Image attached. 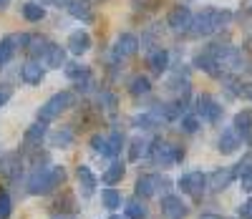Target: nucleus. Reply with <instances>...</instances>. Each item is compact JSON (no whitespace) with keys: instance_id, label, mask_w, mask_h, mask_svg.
Wrapping results in <instances>:
<instances>
[{"instance_id":"1","label":"nucleus","mask_w":252,"mask_h":219,"mask_svg":"<svg viewBox=\"0 0 252 219\" xmlns=\"http://www.w3.org/2000/svg\"><path fill=\"white\" fill-rule=\"evenodd\" d=\"M63 182H66V166L61 164H48V166H35L33 174L28 177V194L43 196L56 191Z\"/></svg>"},{"instance_id":"2","label":"nucleus","mask_w":252,"mask_h":219,"mask_svg":"<svg viewBox=\"0 0 252 219\" xmlns=\"http://www.w3.org/2000/svg\"><path fill=\"white\" fill-rule=\"evenodd\" d=\"M232 23V13L229 10H220V8H204L202 13H197L192 18V26H189V35L192 38H207L215 35L217 31H222L224 26Z\"/></svg>"},{"instance_id":"3","label":"nucleus","mask_w":252,"mask_h":219,"mask_svg":"<svg viewBox=\"0 0 252 219\" xmlns=\"http://www.w3.org/2000/svg\"><path fill=\"white\" fill-rule=\"evenodd\" d=\"M184 146H179V144H172V141H161V139H154L152 144H149V159L157 164V166H161V169H169V166H174V164H182L184 161Z\"/></svg>"},{"instance_id":"4","label":"nucleus","mask_w":252,"mask_h":219,"mask_svg":"<svg viewBox=\"0 0 252 219\" xmlns=\"http://www.w3.org/2000/svg\"><path fill=\"white\" fill-rule=\"evenodd\" d=\"M71 106H76V94H73V91H58V94H53L43 106L38 108V121L51 124V121H56L63 111H68Z\"/></svg>"},{"instance_id":"5","label":"nucleus","mask_w":252,"mask_h":219,"mask_svg":"<svg viewBox=\"0 0 252 219\" xmlns=\"http://www.w3.org/2000/svg\"><path fill=\"white\" fill-rule=\"evenodd\" d=\"M63 71H66L68 81L76 83L78 94H91L94 91L96 81H94V73H91L89 65H83V63H66V65H63Z\"/></svg>"},{"instance_id":"6","label":"nucleus","mask_w":252,"mask_h":219,"mask_svg":"<svg viewBox=\"0 0 252 219\" xmlns=\"http://www.w3.org/2000/svg\"><path fill=\"white\" fill-rule=\"evenodd\" d=\"M177 184H179L182 194H187V196H192L194 202H199L204 196V191H207V187H209V179L202 171H187L184 177H179Z\"/></svg>"},{"instance_id":"7","label":"nucleus","mask_w":252,"mask_h":219,"mask_svg":"<svg viewBox=\"0 0 252 219\" xmlns=\"http://www.w3.org/2000/svg\"><path fill=\"white\" fill-rule=\"evenodd\" d=\"M169 187H172L169 179L159 177V174H141V177L136 179V184H134V191H136V196H141V199H149V196H154L159 191H166Z\"/></svg>"},{"instance_id":"8","label":"nucleus","mask_w":252,"mask_h":219,"mask_svg":"<svg viewBox=\"0 0 252 219\" xmlns=\"http://www.w3.org/2000/svg\"><path fill=\"white\" fill-rule=\"evenodd\" d=\"M194 114L202 119V121H207V124H220L222 121V116H224V108L209 96V94H202V96H197V101H194Z\"/></svg>"},{"instance_id":"9","label":"nucleus","mask_w":252,"mask_h":219,"mask_svg":"<svg viewBox=\"0 0 252 219\" xmlns=\"http://www.w3.org/2000/svg\"><path fill=\"white\" fill-rule=\"evenodd\" d=\"M194 68L204 71L207 76H212V78H220V81L227 76V68L217 61V56H212L207 48H204V51H199V53L194 56Z\"/></svg>"},{"instance_id":"10","label":"nucleus","mask_w":252,"mask_h":219,"mask_svg":"<svg viewBox=\"0 0 252 219\" xmlns=\"http://www.w3.org/2000/svg\"><path fill=\"white\" fill-rule=\"evenodd\" d=\"M139 46L141 43H139V38L134 33H121L116 38V43H114V48H111V56H114V61H126V58L136 56Z\"/></svg>"},{"instance_id":"11","label":"nucleus","mask_w":252,"mask_h":219,"mask_svg":"<svg viewBox=\"0 0 252 219\" xmlns=\"http://www.w3.org/2000/svg\"><path fill=\"white\" fill-rule=\"evenodd\" d=\"M192 10L189 5H174L166 15V26H169L174 33H189V26H192Z\"/></svg>"},{"instance_id":"12","label":"nucleus","mask_w":252,"mask_h":219,"mask_svg":"<svg viewBox=\"0 0 252 219\" xmlns=\"http://www.w3.org/2000/svg\"><path fill=\"white\" fill-rule=\"evenodd\" d=\"M161 214H164L166 219H187L189 207L184 204L182 196H177V194H164V196H161Z\"/></svg>"},{"instance_id":"13","label":"nucleus","mask_w":252,"mask_h":219,"mask_svg":"<svg viewBox=\"0 0 252 219\" xmlns=\"http://www.w3.org/2000/svg\"><path fill=\"white\" fill-rule=\"evenodd\" d=\"M28 38H31V35H26V33H20V35L15 33V35H5L3 40H0V65H5V63L15 56L18 48H26Z\"/></svg>"},{"instance_id":"14","label":"nucleus","mask_w":252,"mask_h":219,"mask_svg":"<svg viewBox=\"0 0 252 219\" xmlns=\"http://www.w3.org/2000/svg\"><path fill=\"white\" fill-rule=\"evenodd\" d=\"M76 177H78V189H81V196H83V199L94 196V191H96V187H98L96 174H94L86 164H81V166L76 169Z\"/></svg>"},{"instance_id":"15","label":"nucleus","mask_w":252,"mask_h":219,"mask_svg":"<svg viewBox=\"0 0 252 219\" xmlns=\"http://www.w3.org/2000/svg\"><path fill=\"white\" fill-rule=\"evenodd\" d=\"M242 146V134L232 126V128H224L220 134V141H217V149L220 154H235V151Z\"/></svg>"},{"instance_id":"16","label":"nucleus","mask_w":252,"mask_h":219,"mask_svg":"<svg viewBox=\"0 0 252 219\" xmlns=\"http://www.w3.org/2000/svg\"><path fill=\"white\" fill-rule=\"evenodd\" d=\"M43 78H46V71L38 61L31 58L28 63H23V68H20V81H23L26 86H40Z\"/></svg>"},{"instance_id":"17","label":"nucleus","mask_w":252,"mask_h":219,"mask_svg":"<svg viewBox=\"0 0 252 219\" xmlns=\"http://www.w3.org/2000/svg\"><path fill=\"white\" fill-rule=\"evenodd\" d=\"M68 53H73V56H83L86 51H91V35H89V31H73L71 35H68Z\"/></svg>"},{"instance_id":"18","label":"nucleus","mask_w":252,"mask_h":219,"mask_svg":"<svg viewBox=\"0 0 252 219\" xmlns=\"http://www.w3.org/2000/svg\"><path fill=\"white\" fill-rule=\"evenodd\" d=\"M207 179H209V189L212 191H224L229 184L237 179V174H235V169H217V171L209 174Z\"/></svg>"},{"instance_id":"19","label":"nucleus","mask_w":252,"mask_h":219,"mask_svg":"<svg viewBox=\"0 0 252 219\" xmlns=\"http://www.w3.org/2000/svg\"><path fill=\"white\" fill-rule=\"evenodd\" d=\"M146 65L152 68V73L161 76L166 68H169V51H164L161 46L154 48V51H149V56H146Z\"/></svg>"},{"instance_id":"20","label":"nucleus","mask_w":252,"mask_h":219,"mask_svg":"<svg viewBox=\"0 0 252 219\" xmlns=\"http://www.w3.org/2000/svg\"><path fill=\"white\" fill-rule=\"evenodd\" d=\"M66 10H68L71 18L81 20V23H91L94 20V5L89 3V0H71Z\"/></svg>"},{"instance_id":"21","label":"nucleus","mask_w":252,"mask_h":219,"mask_svg":"<svg viewBox=\"0 0 252 219\" xmlns=\"http://www.w3.org/2000/svg\"><path fill=\"white\" fill-rule=\"evenodd\" d=\"M20 171H23V166H20V156H18V154L0 156V174H3L5 179L15 182V179L20 177Z\"/></svg>"},{"instance_id":"22","label":"nucleus","mask_w":252,"mask_h":219,"mask_svg":"<svg viewBox=\"0 0 252 219\" xmlns=\"http://www.w3.org/2000/svg\"><path fill=\"white\" fill-rule=\"evenodd\" d=\"M43 139H46V124L35 121V124L28 126L26 136H23V144H26V149H38L40 144H43Z\"/></svg>"},{"instance_id":"23","label":"nucleus","mask_w":252,"mask_h":219,"mask_svg":"<svg viewBox=\"0 0 252 219\" xmlns=\"http://www.w3.org/2000/svg\"><path fill=\"white\" fill-rule=\"evenodd\" d=\"M66 53H68V48L58 46V43H51L43 61H46L48 68H63V65H66Z\"/></svg>"},{"instance_id":"24","label":"nucleus","mask_w":252,"mask_h":219,"mask_svg":"<svg viewBox=\"0 0 252 219\" xmlns=\"http://www.w3.org/2000/svg\"><path fill=\"white\" fill-rule=\"evenodd\" d=\"M48 46H51V40L46 38V35H31L28 38V43H26V53L35 61V58H43L46 56V51H48Z\"/></svg>"},{"instance_id":"25","label":"nucleus","mask_w":252,"mask_h":219,"mask_svg":"<svg viewBox=\"0 0 252 219\" xmlns=\"http://www.w3.org/2000/svg\"><path fill=\"white\" fill-rule=\"evenodd\" d=\"M124 214H126V219H146L149 217V207L144 204L141 196H134V199L124 204Z\"/></svg>"},{"instance_id":"26","label":"nucleus","mask_w":252,"mask_h":219,"mask_svg":"<svg viewBox=\"0 0 252 219\" xmlns=\"http://www.w3.org/2000/svg\"><path fill=\"white\" fill-rule=\"evenodd\" d=\"M48 144L56 146V149H71L73 146V131L68 126L56 128L53 134H48Z\"/></svg>"},{"instance_id":"27","label":"nucleus","mask_w":252,"mask_h":219,"mask_svg":"<svg viewBox=\"0 0 252 219\" xmlns=\"http://www.w3.org/2000/svg\"><path fill=\"white\" fill-rule=\"evenodd\" d=\"M20 13H23V18L28 23H40V20L46 18V8L40 3H35V0H28V3L20 5Z\"/></svg>"},{"instance_id":"28","label":"nucleus","mask_w":252,"mask_h":219,"mask_svg":"<svg viewBox=\"0 0 252 219\" xmlns=\"http://www.w3.org/2000/svg\"><path fill=\"white\" fill-rule=\"evenodd\" d=\"M166 91H172V94L177 96V101H187L189 91H192V83H189V78L174 76L169 83H166Z\"/></svg>"},{"instance_id":"29","label":"nucleus","mask_w":252,"mask_h":219,"mask_svg":"<svg viewBox=\"0 0 252 219\" xmlns=\"http://www.w3.org/2000/svg\"><path fill=\"white\" fill-rule=\"evenodd\" d=\"M124 174H126V166H124L121 161H111V164H109V169L103 171L101 182L106 184V187H114V184H119V182L124 179Z\"/></svg>"},{"instance_id":"30","label":"nucleus","mask_w":252,"mask_h":219,"mask_svg":"<svg viewBox=\"0 0 252 219\" xmlns=\"http://www.w3.org/2000/svg\"><path fill=\"white\" fill-rule=\"evenodd\" d=\"M129 94H131L134 98H139V96H149V94H152V81L146 78V76H134L131 83H129Z\"/></svg>"},{"instance_id":"31","label":"nucleus","mask_w":252,"mask_h":219,"mask_svg":"<svg viewBox=\"0 0 252 219\" xmlns=\"http://www.w3.org/2000/svg\"><path fill=\"white\" fill-rule=\"evenodd\" d=\"M149 144H152V141H146V139H141V136H139V139H134V141H131V146H129V161H131V164H136L141 156L149 154Z\"/></svg>"},{"instance_id":"32","label":"nucleus","mask_w":252,"mask_h":219,"mask_svg":"<svg viewBox=\"0 0 252 219\" xmlns=\"http://www.w3.org/2000/svg\"><path fill=\"white\" fill-rule=\"evenodd\" d=\"M232 126L242 134V139H245V136H250V131H252V111H250V108H245V111H240V114L235 116Z\"/></svg>"},{"instance_id":"33","label":"nucleus","mask_w":252,"mask_h":219,"mask_svg":"<svg viewBox=\"0 0 252 219\" xmlns=\"http://www.w3.org/2000/svg\"><path fill=\"white\" fill-rule=\"evenodd\" d=\"M101 202H103V207H106L109 212H114V209H119L121 207V191H116L114 187H109V189H103L101 191Z\"/></svg>"},{"instance_id":"34","label":"nucleus","mask_w":252,"mask_h":219,"mask_svg":"<svg viewBox=\"0 0 252 219\" xmlns=\"http://www.w3.org/2000/svg\"><path fill=\"white\" fill-rule=\"evenodd\" d=\"M121 149H124V134L119 128H114L111 134H109V151H106V156L109 159H116L121 154Z\"/></svg>"},{"instance_id":"35","label":"nucleus","mask_w":252,"mask_h":219,"mask_svg":"<svg viewBox=\"0 0 252 219\" xmlns=\"http://www.w3.org/2000/svg\"><path fill=\"white\" fill-rule=\"evenodd\" d=\"M98 106L103 108V111L114 114V111H116V106H119L116 94H114V91H98Z\"/></svg>"},{"instance_id":"36","label":"nucleus","mask_w":252,"mask_h":219,"mask_svg":"<svg viewBox=\"0 0 252 219\" xmlns=\"http://www.w3.org/2000/svg\"><path fill=\"white\" fill-rule=\"evenodd\" d=\"M179 131H184V134H197L199 131V116L197 114H184L179 119Z\"/></svg>"},{"instance_id":"37","label":"nucleus","mask_w":252,"mask_h":219,"mask_svg":"<svg viewBox=\"0 0 252 219\" xmlns=\"http://www.w3.org/2000/svg\"><path fill=\"white\" fill-rule=\"evenodd\" d=\"M91 149L96 151V154L106 156V151H109V136H103V134H94V136H91Z\"/></svg>"},{"instance_id":"38","label":"nucleus","mask_w":252,"mask_h":219,"mask_svg":"<svg viewBox=\"0 0 252 219\" xmlns=\"http://www.w3.org/2000/svg\"><path fill=\"white\" fill-rule=\"evenodd\" d=\"M13 214V199L8 196V191L0 189V219H8Z\"/></svg>"},{"instance_id":"39","label":"nucleus","mask_w":252,"mask_h":219,"mask_svg":"<svg viewBox=\"0 0 252 219\" xmlns=\"http://www.w3.org/2000/svg\"><path fill=\"white\" fill-rule=\"evenodd\" d=\"M131 5L136 10H157L161 5V0H131Z\"/></svg>"},{"instance_id":"40","label":"nucleus","mask_w":252,"mask_h":219,"mask_svg":"<svg viewBox=\"0 0 252 219\" xmlns=\"http://www.w3.org/2000/svg\"><path fill=\"white\" fill-rule=\"evenodd\" d=\"M252 169V154H245L240 164H235V174H237V179L242 177V174H247Z\"/></svg>"},{"instance_id":"41","label":"nucleus","mask_w":252,"mask_h":219,"mask_svg":"<svg viewBox=\"0 0 252 219\" xmlns=\"http://www.w3.org/2000/svg\"><path fill=\"white\" fill-rule=\"evenodd\" d=\"M13 98V86L10 83H0V106H5Z\"/></svg>"},{"instance_id":"42","label":"nucleus","mask_w":252,"mask_h":219,"mask_svg":"<svg viewBox=\"0 0 252 219\" xmlns=\"http://www.w3.org/2000/svg\"><path fill=\"white\" fill-rule=\"evenodd\" d=\"M237 214L242 217V219H252V196L247 202H242L240 207H237Z\"/></svg>"},{"instance_id":"43","label":"nucleus","mask_w":252,"mask_h":219,"mask_svg":"<svg viewBox=\"0 0 252 219\" xmlns=\"http://www.w3.org/2000/svg\"><path fill=\"white\" fill-rule=\"evenodd\" d=\"M240 184H242V191L252 194V169H250L247 174H242V177H240Z\"/></svg>"},{"instance_id":"44","label":"nucleus","mask_w":252,"mask_h":219,"mask_svg":"<svg viewBox=\"0 0 252 219\" xmlns=\"http://www.w3.org/2000/svg\"><path fill=\"white\" fill-rule=\"evenodd\" d=\"M40 3H46V5H56V8H68L71 0H40Z\"/></svg>"},{"instance_id":"45","label":"nucleus","mask_w":252,"mask_h":219,"mask_svg":"<svg viewBox=\"0 0 252 219\" xmlns=\"http://www.w3.org/2000/svg\"><path fill=\"white\" fill-rule=\"evenodd\" d=\"M199 219H224V217H220V214H202Z\"/></svg>"},{"instance_id":"46","label":"nucleus","mask_w":252,"mask_h":219,"mask_svg":"<svg viewBox=\"0 0 252 219\" xmlns=\"http://www.w3.org/2000/svg\"><path fill=\"white\" fill-rule=\"evenodd\" d=\"M53 219H73V212H71V214H63V212H61V217L53 214Z\"/></svg>"},{"instance_id":"47","label":"nucleus","mask_w":252,"mask_h":219,"mask_svg":"<svg viewBox=\"0 0 252 219\" xmlns=\"http://www.w3.org/2000/svg\"><path fill=\"white\" fill-rule=\"evenodd\" d=\"M3 3H5V0H0V8H3Z\"/></svg>"},{"instance_id":"48","label":"nucleus","mask_w":252,"mask_h":219,"mask_svg":"<svg viewBox=\"0 0 252 219\" xmlns=\"http://www.w3.org/2000/svg\"><path fill=\"white\" fill-rule=\"evenodd\" d=\"M111 219H121V217H111Z\"/></svg>"},{"instance_id":"49","label":"nucleus","mask_w":252,"mask_h":219,"mask_svg":"<svg viewBox=\"0 0 252 219\" xmlns=\"http://www.w3.org/2000/svg\"><path fill=\"white\" fill-rule=\"evenodd\" d=\"M0 68H3V65H0Z\"/></svg>"}]
</instances>
